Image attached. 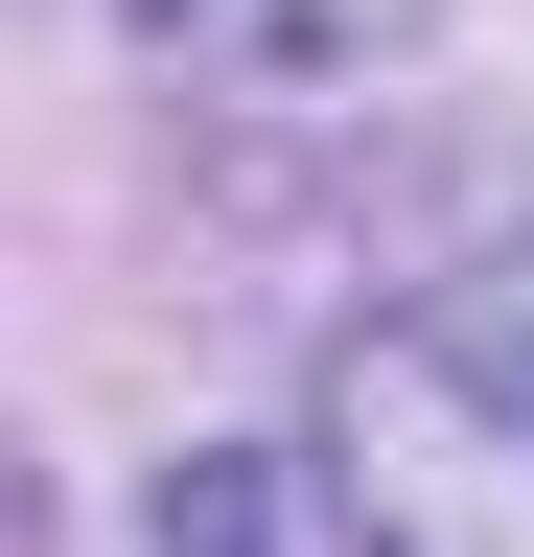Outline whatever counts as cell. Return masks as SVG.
Returning a JSON list of instances; mask_svg holds the SVG:
<instances>
[{
  "instance_id": "cell-1",
  "label": "cell",
  "mask_w": 534,
  "mask_h": 557,
  "mask_svg": "<svg viewBox=\"0 0 534 557\" xmlns=\"http://www.w3.org/2000/svg\"><path fill=\"white\" fill-rule=\"evenodd\" d=\"M325 511L349 557H534V256L395 302L325 372Z\"/></svg>"
}]
</instances>
